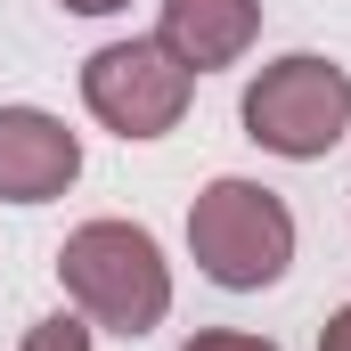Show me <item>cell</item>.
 <instances>
[{"label": "cell", "instance_id": "cell-1", "mask_svg": "<svg viewBox=\"0 0 351 351\" xmlns=\"http://www.w3.org/2000/svg\"><path fill=\"white\" fill-rule=\"evenodd\" d=\"M66 302L106 335H156L172 311V262L139 221H82L58 245Z\"/></svg>", "mask_w": 351, "mask_h": 351}, {"label": "cell", "instance_id": "cell-2", "mask_svg": "<svg viewBox=\"0 0 351 351\" xmlns=\"http://www.w3.org/2000/svg\"><path fill=\"white\" fill-rule=\"evenodd\" d=\"M188 254H196V269L213 286L262 294L294 262V213H286V196L262 188V180H213L188 204Z\"/></svg>", "mask_w": 351, "mask_h": 351}, {"label": "cell", "instance_id": "cell-3", "mask_svg": "<svg viewBox=\"0 0 351 351\" xmlns=\"http://www.w3.org/2000/svg\"><path fill=\"white\" fill-rule=\"evenodd\" d=\"M343 131H351V74L319 49H294V58H278L245 82V139L286 156V164L335 156Z\"/></svg>", "mask_w": 351, "mask_h": 351}, {"label": "cell", "instance_id": "cell-4", "mask_svg": "<svg viewBox=\"0 0 351 351\" xmlns=\"http://www.w3.org/2000/svg\"><path fill=\"white\" fill-rule=\"evenodd\" d=\"M196 98V74L180 66L172 49L147 41H106L82 58V106L114 131V139H164Z\"/></svg>", "mask_w": 351, "mask_h": 351}, {"label": "cell", "instance_id": "cell-5", "mask_svg": "<svg viewBox=\"0 0 351 351\" xmlns=\"http://www.w3.org/2000/svg\"><path fill=\"white\" fill-rule=\"evenodd\" d=\"M82 172V139L49 106H0V204H49Z\"/></svg>", "mask_w": 351, "mask_h": 351}, {"label": "cell", "instance_id": "cell-6", "mask_svg": "<svg viewBox=\"0 0 351 351\" xmlns=\"http://www.w3.org/2000/svg\"><path fill=\"white\" fill-rule=\"evenodd\" d=\"M254 33H262V0H164V16H156V41L188 74L237 66L254 49Z\"/></svg>", "mask_w": 351, "mask_h": 351}, {"label": "cell", "instance_id": "cell-7", "mask_svg": "<svg viewBox=\"0 0 351 351\" xmlns=\"http://www.w3.org/2000/svg\"><path fill=\"white\" fill-rule=\"evenodd\" d=\"M16 351H90V319H82V311H58V319H33Z\"/></svg>", "mask_w": 351, "mask_h": 351}, {"label": "cell", "instance_id": "cell-8", "mask_svg": "<svg viewBox=\"0 0 351 351\" xmlns=\"http://www.w3.org/2000/svg\"><path fill=\"white\" fill-rule=\"evenodd\" d=\"M180 351H278L269 335H245V327H204V335H188Z\"/></svg>", "mask_w": 351, "mask_h": 351}, {"label": "cell", "instance_id": "cell-9", "mask_svg": "<svg viewBox=\"0 0 351 351\" xmlns=\"http://www.w3.org/2000/svg\"><path fill=\"white\" fill-rule=\"evenodd\" d=\"M319 351H351V302L327 319V327H319Z\"/></svg>", "mask_w": 351, "mask_h": 351}, {"label": "cell", "instance_id": "cell-10", "mask_svg": "<svg viewBox=\"0 0 351 351\" xmlns=\"http://www.w3.org/2000/svg\"><path fill=\"white\" fill-rule=\"evenodd\" d=\"M58 8H74V16H114V8H131V0H58Z\"/></svg>", "mask_w": 351, "mask_h": 351}]
</instances>
